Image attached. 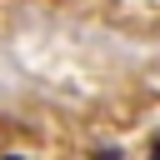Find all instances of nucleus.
I'll list each match as a JSON object with an SVG mask.
<instances>
[{"label":"nucleus","mask_w":160,"mask_h":160,"mask_svg":"<svg viewBox=\"0 0 160 160\" xmlns=\"http://www.w3.org/2000/svg\"><path fill=\"white\" fill-rule=\"evenodd\" d=\"M95 160H125V155H120V150H100Z\"/></svg>","instance_id":"f257e3e1"},{"label":"nucleus","mask_w":160,"mask_h":160,"mask_svg":"<svg viewBox=\"0 0 160 160\" xmlns=\"http://www.w3.org/2000/svg\"><path fill=\"white\" fill-rule=\"evenodd\" d=\"M150 160H160V140H155V145H150Z\"/></svg>","instance_id":"f03ea898"},{"label":"nucleus","mask_w":160,"mask_h":160,"mask_svg":"<svg viewBox=\"0 0 160 160\" xmlns=\"http://www.w3.org/2000/svg\"><path fill=\"white\" fill-rule=\"evenodd\" d=\"M5 160H25V155H5Z\"/></svg>","instance_id":"7ed1b4c3"}]
</instances>
